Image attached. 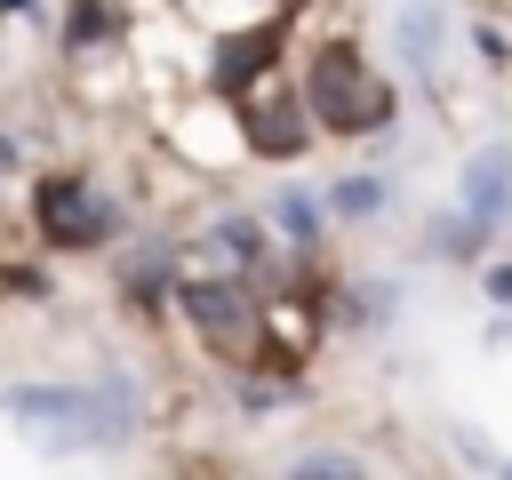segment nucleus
<instances>
[{
    "instance_id": "obj_7",
    "label": "nucleus",
    "mask_w": 512,
    "mask_h": 480,
    "mask_svg": "<svg viewBox=\"0 0 512 480\" xmlns=\"http://www.w3.org/2000/svg\"><path fill=\"white\" fill-rule=\"evenodd\" d=\"M112 32V8L104 0H72V48H88V40H104Z\"/></svg>"
},
{
    "instance_id": "obj_6",
    "label": "nucleus",
    "mask_w": 512,
    "mask_h": 480,
    "mask_svg": "<svg viewBox=\"0 0 512 480\" xmlns=\"http://www.w3.org/2000/svg\"><path fill=\"white\" fill-rule=\"evenodd\" d=\"M272 48H280V24H256V32L224 40V56H216V88H248V80L272 64Z\"/></svg>"
},
{
    "instance_id": "obj_2",
    "label": "nucleus",
    "mask_w": 512,
    "mask_h": 480,
    "mask_svg": "<svg viewBox=\"0 0 512 480\" xmlns=\"http://www.w3.org/2000/svg\"><path fill=\"white\" fill-rule=\"evenodd\" d=\"M184 312L200 320V336H208L216 352H248V344H256V304H248V288H232V280H184Z\"/></svg>"
},
{
    "instance_id": "obj_9",
    "label": "nucleus",
    "mask_w": 512,
    "mask_h": 480,
    "mask_svg": "<svg viewBox=\"0 0 512 480\" xmlns=\"http://www.w3.org/2000/svg\"><path fill=\"white\" fill-rule=\"evenodd\" d=\"M400 40H408V56L424 64V56H432V8H408V24H400Z\"/></svg>"
},
{
    "instance_id": "obj_12",
    "label": "nucleus",
    "mask_w": 512,
    "mask_h": 480,
    "mask_svg": "<svg viewBox=\"0 0 512 480\" xmlns=\"http://www.w3.org/2000/svg\"><path fill=\"white\" fill-rule=\"evenodd\" d=\"M488 296H496V304H512V264H496V272H488Z\"/></svg>"
},
{
    "instance_id": "obj_14",
    "label": "nucleus",
    "mask_w": 512,
    "mask_h": 480,
    "mask_svg": "<svg viewBox=\"0 0 512 480\" xmlns=\"http://www.w3.org/2000/svg\"><path fill=\"white\" fill-rule=\"evenodd\" d=\"M504 480H512V472H504Z\"/></svg>"
},
{
    "instance_id": "obj_13",
    "label": "nucleus",
    "mask_w": 512,
    "mask_h": 480,
    "mask_svg": "<svg viewBox=\"0 0 512 480\" xmlns=\"http://www.w3.org/2000/svg\"><path fill=\"white\" fill-rule=\"evenodd\" d=\"M0 8H24V0H0Z\"/></svg>"
},
{
    "instance_id": "obj_3",
    "label": "nucleus",
    "mask_w": 512,
    "mask_h": 480,
    "mask_svg": "<svg viewBox=\"0 0 512 480\" xmlns=\"http://www.w3.org/2000/svg\"><path fill=\"white\" fill-rule=\"evenodd\" d=\"M104 200L88 192V184H72V176H56V184H40V232L56 240V248H88V240H104Z\"/></svg>"
},
{
    "instance_id": "obj_11",
    "label": "nucleus",
    "mask_w": 512,
    "mask_h": 480,
    "mask_svg": "<svg viewBox=\"0 0 512 480\" xmlns=\"http://www.w3.org/2000/svg\"><path fill=\"white\" fill-rule=\"evenodd\" d=\"M336 208H344V216H360V208H376V184H368V176H360V184H336Z\"/></svg>"
},
{
    "instance_id": "obj_8",
    "label": "nucleus",
    "mask_w": 512,
    "mask_h": 480,
    "mask_svg": "<svg viewBox=\"0 0 512 480\" xmlns=\"http://www.w3.org/2000/svg\"><path fill=\"white\" fill-rule=\"evenodd\" d=\"M280 224H288L296 240H312V232H320V208H312L304 192H288V200H280Z\"/></svg>"
},
{
    "instance_id": "obj_1",
    "label": "nucleus",
    "mask_w": 512,
    "mask_h": 480,
    "mask_svg": "<svg viewBox=\"0 0 512 480\" xmlns=\"http://www.w3.org/2000/svg\"><path fill=\"white\" fill-rule=\"evenodd\" d=\"M304 104H312V120H320V128H344V136H360V128H384V120H392V88L360 64V48H352V40H328V48L312 56V88H304Z\"/></svg>"
},
{
    "instance_id": "obj_10",
    "label": "nucleus",
    "mask_w": 512,
    "mask_h": 480,
    "mask_svg": "<svg viewBox=\"0 0 512 480\" xmlns=\"http://www.w3.org/2000/svg\"><path fill=\"white\" fill-rule=\"evenodd\" d=\"M296 480H360V472H352L344 456H304V464H296Z\"/></svg>"
},
{
    "instance_id": "obj_5",
    "label": "nucleus",
    "mask_w": 512,
    "mask_h": 480,
    "mask_svg": "<svg viewBox=\"0 0 512 480\" xmlns=\"http://www.w3.org/2000/svg\"><path fill=\"white\" fill-rule=\"evenodd\" d=\"M248 136H256V152L288 160V152L304 144V112H296L288 96H256V104H248Z\"/></svg>"
},
{
    "instance_id": "obj_4",
    "label": "nucleus",
    "mask_w": 512,
    "mask_h": 480,
    "mask_svg": "<svg viewBox=\"0 0 512 480\" xmlns=\"http://www.w3.org/2000/svg\"><path fill=\"white\" fill-rule=\"evenodd\" d=\"M504 200H512V152H480V160L464 168V216L488 232V224L504 216Z\"/></svg>"
}]
</instances>
